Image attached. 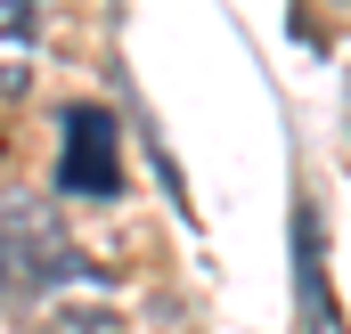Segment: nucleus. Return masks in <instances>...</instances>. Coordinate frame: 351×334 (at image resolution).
Here are the masks:
<instances>
[{
  "mask_svg": "<svg viewBox=\"0 0 351 334\" xmlns=\"http://www.w3.org/2000/svg\"><path fill=\"white\" fill-rule=\"evenodd\" d=\"M66 196H114L123 188V139L106 106H66V155H58Z\"/></svg>",
  "mask_w": 351,
  "mask_h": 334,
  "instance_id": "nucleus-1",
  "label": "nucleus"
},
{
  "mask_svg": "<svg viewBox=\"0 0 351 334\" xmlns=\"http://www.w3.org/2000/svg\"><path fill=\"white\" fill-rule=\"evenodd\" d=\"M0 277H8V261H0Z\"/></svg>",
  "mask_w": 351,
  "mask_h": 334,
  "instance_id": "nucleus-3",
  "label": "nucleus"
},
{
  "mask_svg": "<svg viewBox=\"0 0 351 334\" xmlns=\"http://www.w3.org/2000/svg\"><path fill=\"white\" fill-rule=\"evenodd\" d=\"M41 33V0H0V41H33Z\"/></svg>",
  "mask_w": 351,
  "mask_h": 334,
  "instance_id": "nucleus-2",
  "label": "nucleus"
}]
</instances>
